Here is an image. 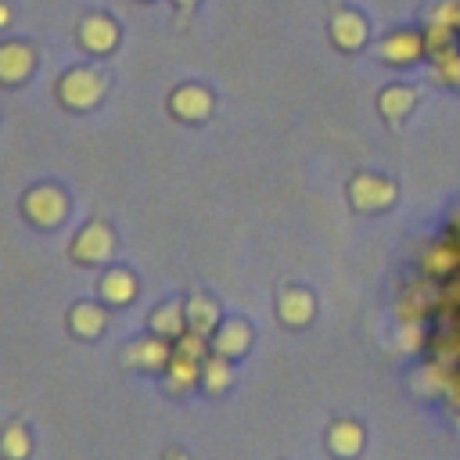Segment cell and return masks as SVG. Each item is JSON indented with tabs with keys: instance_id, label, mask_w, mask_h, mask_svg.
<instances>
[{
	"instance_id": "cell-3",
	"label": "cell",
	"mask_w": 460,
	"mask_h": 460,
	"mask_svg": "<svg viewBox=\"0 0 460 460\" xmlns=\"http://www.w3.org/2000/svg\"><path fill=\"white\" fill-rule=\"evenodd\" d=\"M101 97H104V75H101L97 68L79 65V68H68V72L58 79V101H61L65 108H72V111H86V108H93Z\"/></svg>"
},
{
	"instance_id": "cell-11",
	"label": "cell",
	"mask_w": 460,
	"mask_h": 460,
	"mask_svg": "<svg viewBox=\"0 0 460 460\" xmlns=\"http://www.w3.org/2000/svg\"><path fill=\"white\" fill-rule=\"evenodd\" d=\"M97 298L101 305H111V309H122L137 298V277L126 270V266H111L101 273L97 280Z\"/></svg>"
},
{
	"instance_id": "cell-15",
	"label": "cell",
	"mask_w": 460,
	"mask_h": 460,
	"mask_svg": "<svg viewBox=\"0 0 460 460\" xmlns=\"http://www.w3.org/2000/svg\"><path fill=\"white\" fill-rule=\"evenodd\" d=\"M183 316H187V331H194V334H201V338H212V331H216L219 320H223L216 298H212V295H201V291L187 295Z\"/></svg>"
},
{
	"instance_id": "cell-5",
	"label": "cell",
	"mask_w": 460,
	"mask_h": 460,
	"mask_svg": "<svg viewBox=\"0 0 460 460\" xmlns=\"http://www.w3.org/2000/svg\"><path fill=\"white\" fill-rule=\"evenodd\" d=\"M212 108H216V97L198 83H183L169 93V111L180 122H205L212 115Z\"/></svg>"
},
{
	"instance_id": "cell-2",
	"label": "cell",
	"mask_w": 460,
	"mask_h": 460,
	"mask_svg": "<svg viewBox=\"0 0 460 460\" xmlns=\"http://www.w3.org/2000/svg\"><path fill=\"white\" fill-rule=\"evenodd\" d=\"M115 255V230L104 219H90L68 241V259L79 266H104Z\"/></svg>"
},
{
	"instance_id": "cell-23",
	"label": "cell",
	"mask_w": 460,
	"mask_h": 460,
	"mask_svg": "<svg viewBox=\"0 0 460 460\" xmlns=\"http://www.w3.org/2000/svg\"><path fill=\"white\" fill-rule=\"evenodd\" d=\"M32 453V435L22 420H11L4 431H0V456L4 460H29Z\"/></svg>"
},
{
	"instance_id": "cell-6",
	"label": "cell",
	"mask_w": 460,
	"mask_h": 460,
	"mask_svg": "<svg viewBox=\"0 0 460 460\" xmlns=\"http://www.w3.org/2000/svg\"><path fill=\"white\" fill-rule=\"evenodd\" d=\"M424 32L420 29H395L377 43V58L385 65H413L417 58H424Z\"/></svg>"
},
{
	"instance_id": "cell-21",
	"label": "cell",
	"mask_w": 460,
	"mask_h": 460,
	"mask_svg": "<svg viewBox=\"0 0 460 460\" xmlns=\"http://www.w3.org/2000/svg\"><path fill=\"white\" fill-rule=\"evenodd\" d=\"M435 305H438V288H435V284H417V288H406V291H402L399 316H402V323H406V320H420V316H428Z\"/></svg>"
},
{
	"instance_id": "cell-9",
	"label": "cell",
	"mask_w": 460,
	"mask_h": 460,
	"mask_svg": "<svg viewBox=\"0 0 460 460\" xmlns=\"http://www.w3.org/2000/svg\"><path fill=\"white\" fill-rule=\"evenodd\" d=\"M172 359V341L158 338V334H147V338H137L129 349H126V367L133 370H155V374H165Z\"/></svg>"
},
{
	"instance_id": "cell-14",
	"label": "cell",
	"mask_w": 460,
	"mask_h": 460,
	"mask_svg": "<svg viewBox=\"0 0 460 460\" xmlns=\"http://www.w3.org/2000/svg\"><path fill=\"white\" fill-rule=\"evenodd\" d=\"M313 313H316V298L305 288H284L277 295V316H280V323L305 327L313 320Z\"/></svg>"
},
{
	"instance_id": "cell-17",
	"label": "cell",
	"mask_w": 460,
	"mask_h": 460,
	"mask_svg": "<svg viewBox=\"0 0 460 460\" xmlns=\"http://www.w3.org/2000/svg\"><path fill=\"white\" fill-rule=\"evenodd\" d=\"M198 381H201V359H190V356H183V352L172 349V359L165 367V392L187 395Z\"/></svg>"
},
{
	"instance_id": "cell-27",
	"label": "cell",
	"mask_w": 460,
	"mask_h": 460,
	"mask_svg": "<svg viewBox=\"0 0 460 460\" xmlns=\"http://www.w3.org/2000/svg\"><path fill=\"white\" fill-rule=\"evenodd\" d=\"M7 22H11V7L0 0V29H7Z\"/></svg>"
},
{
	"instance_id": "cell-19",
	"label": "cell",
	"mask_w": 460,
	"mask_h": 460,
	"mask_svg": "<svg viewBox=\"0 0 460 460\" xmlns=\"http://www.w3.org/2000/svg\"><path fill=\"white\" fill-rule=\"evenodd\" d=\"M151 334L165 338V341H176L183 331H187V316H183V302H162L151 309Z\"/></svg>"
},
{
	"instance_id": "cell-20",
	"label": "cell",
	"mask_w": 460,
	"mask_h": 460,
	"mask_svg": "<svg viewBox=\"0 0 460 460\" xmlns=\"http://www.w3.org/2000/svg\"><path fill=\"white\" fill-rule=\"evenodd\" d=\"M327 449H331L334 456H341V460L356 456V453L363 449V428H359L356 420H334V424L327 428Z\"/></svg>"
},
{
	"instance_id": "cell-12",
	"label": "cell",
	"mask_w": 460,
	"mask_h": 460,
	"mask_svg": "<svg viewBox=\"0 0 460 460\" xmlns=\"http://www.w3.org/2000/svg\"><path fill=\"white\" fill-rule=\"evenodd\" d=\"M65 323H68L72 338H79V341H93V338L104 334L108 313H104V305H97V302H75V305L68 309Z\"/></svg>"
},
{
	"instance_id": "cell-1",
	"label": "cell",
	"mask_w": 460,
	"mask_h": 460,
	"mask_svg": "<svg viewBox=\"0 0 460 460\" xmlns=\"http://www.w3.org/2000/svg\"><path fill=\"white\" fill-rule=\"evenodd\" d=\"M22 216L40 230L61 226L65 216H68V194L54 183H36L22 194Z\"/></svg>"
},
{
	"instance_id": "cell-4",
	"label": "cell",
	"mask_w": 460,
	"mask_h": 460,
	"mask_svg": "<svg viewBox=\"0 0 460 460\" xmlns=\"http://www.w3.org/2000/svg\"><path fill=\"white\" fill-rule=\"evenodd\" d=\"M395 194H399L395 183L377 176V172H359V176L349 180V201L359 212H381L395 201Z\"/></svg>"
},
{
	"instance_id": "cell-16",
	"label": "cell",
	"mask_w": 460,
	"mask_h": 460,
	"mask_svg": "<svg viewBox=\"0 0 460 460\" xmlns=\"http://www.w3.org/2000/svg\"><path fill=\"white\" fill-rule=\"evenodd\" d=\"M413 104H417V90L406 86V83H392V86H385V90L377 93V111H381V119H385L388 126H399V122L410 115Z\"/></svg>"
},
{
	"instance_id": "cell-13",
	"label": "cell",
	"mask_w": 460,
	"mask_h": 460,
	"mask_svg": "<svg viewBox=\"0 0 460 460\" xmlns=\"http://www.w3.org/2000/svg\"><path fill=\"white\" fill-rule=\"evenodd\" d=\"M79 43L90 54H108L119 43V25L111 18H104V14H86L79 22Z\"/></svg>"
},
{
	"instance_id": "cell-29",
	"label": "cell",
	"mask_w": 460,
	"mask_h": 460,
	"mask_svg": "<svg viewBox=\"0 0 460 460\" xmlns=\"http://www.w3.org/2000/svg\"><path fill=\"white\" fill-rule=\"evenodd\" d=\"M172 4H180V7H194L198 0H172Z\"/></svg>"
},
{
	"instance_id": "cell-7",
	"label": "cell",
	"mask_w": 460,
	"mask_h": 460,
	"mask_svg": "<svg viewBox=\"0 0 460 460\" xmlns=\"http://www.w3.org/2000/svg\"><path fill=\"white\" fill-rule=\"evenodd\" d=\"M327 29H331V43H334L338 50H345V54L363 50V47H367V36H370L367 18H363L359 11H352V7L334 11V18H331Z\"/></svg>"
},
{
	"instance_id": "cell-24",
	"label": "cell",
	"mask_w": 460,
	"mask_h": 460,
	"mask_svg": "<svg viewBox=\"0 0 460 460\" xmlns=\"http://www.w3.org/2000/svg\"><path fill=\"white\" fill-rule=\"evenodd\" d=\"M420 345H424L420 323H417V320H406L402 331H399V349H402V352H413V349H420Z\"/></svg>"
},
{
	"instance_id": "cell-22",
	"label": "cell",
	"mask_w": 460,
	"mask_h": 460,
	"mask_svg": "<svg viewBox=\"0 0 460 460\" xmlns=\"http://www.w3.org/2000/svg\"><path fill=\"white\" fill-rule=\"evenodd\" d=\"M230 363H234V359L208 352V356L201 359V381H198V385H201L208 395H223V392L230 388V381H234V370H230Z\"/></svg>"
},
{
	"instance_id": "cell-28",
	"label": "cell",
	"mask_w": 460,
	"mask_h": 460,
	"mask_svg": "<svg viewBox=\"0 0 460 460\" xmlns=\"http://www.w3.org/2000/svg\"><path fill=\"white\" fill-rule=\"evenodd\" d=\"M449 230H453V241H456V244H460V212H456V216H453V223H449Z\"/></svg>"
},
{
	"instance_id": "cell-10",
	"label": "cell",
	"mask_w": 460,
	"mask_h": 460,
	"mask_svg": "<svg viewBox=\"0 0 460 460\" xmlns=\"http://www.w3.org/2000/svg\"><path fill=\"white\" fill-rule=\"evenodd\" d=\"M36 68V50L22 40L0 43V86H18L32 75Z\"/></svg>"
},
{
	"instance_id": "cell-18",
	"label": "cell",
	"mask_w": 460,
	"mask_h": 460,
	"mask_svg": "<svg viewBox=\"0 0 460 460\" xmlns=\"http://www.w3.org/2000/svg\"><path fill=\"white\" fill-rule=\"evenodd\" d=\"M420 266H424V273H428V277H438V280H446V277L460 273V244H456L453 237H449V241L431 244V248L424 252Z\"/></svg>"
},
{
	"instance_id": "cell-8",
	"label": "cell",
	"mask_w": 460,
	"mask_h": 460,
	"mask_svg": "<svg viewBox=\"0 0 460 460\" xmlns=\"http://www.w3.org/2000/svg\"><path fill=\"white\" fill-rule=\"evenodd\" d=\"M248 345H252V327H248V320H241V316L219 320V327H216L212 338H208V349H212L216 356H226V359H241V356L248 352Z\"/></svg>"
},
{
	"instance_id": "cell-26",
	"label": "cell",
	"mask_w": 460,
	"mask_h": 460,
	"mask_svg": "<svg viewBox=\"0 0 460 460\" xmlns=\"http://www.w3.org/2000/svg\"><path fill=\"white\" fill-rule=\"evenodd\" d=\"M162 460H187V453H183L180 446H169V449L162 453Z\"/></svg>"
},
{
	"instance_id": "cell-25",
	"label": "cell",
	"mask_w": 460,
	"mask_h": 460,
	"mask_svg": "<svg viewBox=\"0 0 460 460\" xmlns=\"http://www.w3.org/2000/svg\"><path fill=\"white\" fill-rule=\"evenodd\" d=\"M449 399H453V402L460 406V370H456V374L449 377Z\"/></svg>"
}]
</instances>
